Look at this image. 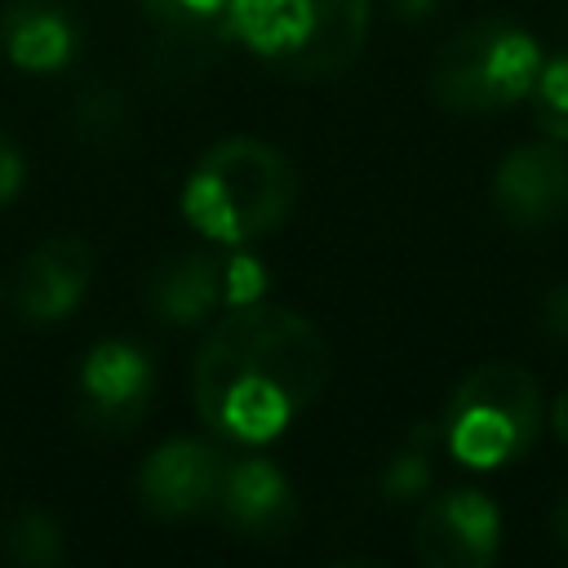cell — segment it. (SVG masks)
Segmentation results:
<instances>
[{"label": "cell", "instance_id": "6da1fadb", "mask_svg": "<svg viewBox=\"0 0 568 568\" xmlns=\"http://www.w3.org/2000/svg\"><path fill=\"white\" fill-rule=\"evenodd\" d=\"M333 373L324 333L288 306H231L195 351L191 399L226 444H266L306 413Z\"/></svg>", "mask_w": 568, "mask_h": 568}, {"label": "cell", "instance_id": "7a4b0ae2", "mask_svg": "<svg viewBox=\"0 0 568 568\" xmlns=\"http://www.w3.org/2000/svg\"><path fill=\"white\" fill-rule=\"evenodd\" d=\"M297 169L257 138H222L182 186V213L209 244H248L288 222Z\"/></svg>", "mask_w": 568, "mask_h": 568}, {"label": "cell", "instance_id": "3957f363", "mask_svg": "<svg viewBox=\"0 0 568 568\" xmlns=\"http://www.w3.org/2000/svg\"><path fill=\"white\" fill-rule=\"evenodd\" d=\"M368 18L373 0H231V36L288 80L346 71L368 40Z\"/></svg>", "mask_w": 568, "mask_h": 568}, {"label": "cell", "instance_id": "277c9868", "mask_svg": "<svg viewBox=\"0 0 568 568\" xmlns=\"http://www.w3.org/2000/svg\"><path fill=\"white\" fill-rule=\"evenodd\" d=\"M546 422V395L524 364L488 359L457 382L444 404L439 439L444 448L475 470H497L524 457Z\"/></svg>", "mask_w": 568, "mask_h": 568}, {"label": "cell", "instance_id": "5b68a950", "mask_svg": "<svg viewBox=\"0 0 568 568\" xmlns=\"http://www.w3.org/2000/svg\"><path fill=\"white\" fill-rule=\"evenodd\" d=\"M541 62L537 40L519 22L479 18L435 49L430 98L457 115H493L532 93Z\"/></svg>", "mask_w": 568, "mask_h": 568}, {"label": "cell", "instance_id": "8992f818", "mask_svg": "<svg viewBox=\"0 0 568 568\" xmlns=\"http://www.w3.org/2000/svg\"><path fill=\"white\" fill-rule=\"evenodd\" d=\"M155 368L133 342H98L75 368V417L98 435H124L151 404Z\"/></svg>", "mask_w": 568, "mask_h": 568}, {"label": "cell", "instance_id": "52a82bcc", "mask_svg": "<svg viewBox=\"0 0 568 568\" xmlns=\"http://www.w3.org/2000/svg\"><path fill=\"white\" fill-rule=\"evenodd\" d=\"M501 546V515L475 488L439 493L413 524V555L426 568H488Z\"/></svg>", "mask_w": 568, "mask_h": 568}, {"label": "cell", "instance_id": "ba28073f", "mask_svg": "<svg viewBox=\"0 0 568 568\" xmlns=\"http://www.w3.org/2000/svg\"><path fill=\"white\" fill-rule=\"evenodd\" d=\"M493 209L515 231H541L568 213V146L555 138L524 142L493 173Z\"/></svg>", "mask_w": 568, "mask_h": 568}, {"label": "cell", "instance_id": "9c48e42d", "mask_svg": "<svg viewBox=\"0 0 568 568\" xmlns=\"http://www.w3.org/2000/svg\"><path fill=\"white\" fill-rule=\"evenodd\" d=\"M213 515L222 528L248 541H288L297 532L302 506L293 497L288 475L275 462L244 457V462H226L213 497Z\"/></svg>", "mask_w": 568, "mask_h": 568}, {"label": "cell", "instance_id": "30bf717a", "mask_svg": "<svg viewBox=\"0 0 568 568\" xmlns=\"http://www.w3.org/2000/svg\"><path fill=\"white\" fill-rule=\"evenodd\" d=\"M226 457L204 439H164L138 470V501L155 519L213 515Z\"/></svg>", "mask_w": 568, "mask_h": 568}, {"label": "cell", "instance_id": "8fae6325", "mask_svg": "<svg viewBox=\"0 0 568 568\" xmlns=\"http://www.w3.org/2000/svg\"><path fill=\"white\" fill-rule=\"evenodd\" d=\"M164 75H200L231 40V0H138Z\"/></svg>", "mask_w": 568, "mask_h": 568}, {"label": "cell", "instance_id": "7c38bea8", "mask_svg": "<svg viewBox=\"0 0 568 568\" xmlns=\"http://www.w3.org/2000/svg\"><path fill=\"white\" fill-rule=\"evenodd\" d=\"M93 280V248L80 235H53L36 244L13 275V311L27 324H58L80 306Z\"/></svg>", "mask_w": 568, "mask_h": 568}, {"label": "cell", "instance_id": "4fadbf2b", "mask_svg": "<svg viewBox=\"0 0 568 568\" xmlns=\"http://www.w3.org/2000/svg\"><path fill=\"white\" fill-rule=\"evenodd\" d=\"M226 248H191L164 257L142 284V306L173 328L204 324L217 306H226Z\"/></svg>", "mask_w": 568, "mask_h": 568}, {"label": "cell", "instance_id": "5bb4252c", "mask_svg": "<svg viewBox=\"0 0 568 568\" xmlns=\"http://www.w3.org/2000/svg\"><path fill=\"white\" fill-rule=\"evenodd\" d=\"M0 49L18 71H62L80 49V27L62 0H4Z\"/></svg>", "mask_w": 568, "mask_h": 568}, {"label": "cell", "instance_id": "9a60e30c", "mask_svg": "<svg viewBox=\"0 0 568 568\" xmlns=\"http://www.w3.org/2000/svg\"><path fill=\"white\" fill-rule=\"evenodd\" d=\"M0 555L22 568H49L62 559V528L53 524V515L27 506L0 528Z\"/></svg>", "mask_w": 568, "mask_h": 568}, {"label": "cell", "instance_id": "2e32d148", "mask_svg": "<svg viewBox=\"0 0 568 568\" xmlns=\"http://www.w3.org/2000/svg\"><path fill=\"white\" fill-rule=\"evenodd\" d=\"M71 124L89 146H115L129 133V106L115 89H89L75 98Z\"/></svg>", "mask_w": 568, "mask_h": 568}, {"label": "cell", "instance_id": "e0dca14e", "mask_svg": "<svg viewBox=\"0 0 568 568\" xmlns=\"http://www.w3.org/2000/svg\"><path fill=\"white\" fill-rule=\"evenodd\" d=\"M528 98H532V115H537L541 133L568 146V58L541 62Z\"/></svg>", "mask_w": 568, "mask_h": 568}, {"label": "cell", "instance_id": "ac0fdd59", "mask_svg": "<svg viewBox=\"0 0 568 568\" xmlns=\"http://www.w3.org/2000/svg\"><path fill=\"white\" fill-rule=\"evenodd\" d=\"M426 479H430V462H426V453H422V448H408V453H399V457L386 466V475H382V493H386L390 501H408V497H417V493L426 488Z\"/></svg>", "mask_w": 568, "mask_h": 568}, {"label": "cell", "instance_id": "d6986e66", "mask_svg": "<svg viewBox=\"0 0 568 568\" xmlns=\"http://www.w3.org/2000/svg\"><path fill=\"white\" fill-rule=\"evenodd\" d=\"M266 288V271L253 253H231L226 248V306H248Z\"/></svg>", "mask_w": 568, "mask_h": 568}, {"label": "cell", "instance_id": "ffe728a7", "mask_svg": "<svg viewBox=\"0 0 568 568\" xmlns=\"http://www.w3.org/2000/svg\"><path fill=\"white\" fill-rule=\"evenodd\" d=\"M537 328H541V337H550V342H568V280H559V284H550V288L541 293Z\"/></svg>", "mask_w": 568, "mask_h": 568}, {"label": "cell", "instance_id": "44dd1931", "mask_svg": "<svg viewBox=\"0 0 568 568\" xmlns=\"http://www.w3.org/2000/svg\"><path fill=\"white\" fill-rule=\"evenodd\" d=\"M22 178H27V160H22L18 142L0 129V209L22 191Z\"/></svg>", "mask_w": 568, "mask_h": 568}, {"label": "cell", "instance_id": "7402d4cb", "mask_svg": "<svg viewBox=\"0 0 568 568\" xmlns=\"http://www.w3.org/2000/svg\"><path fill=\"white\" fill-rule=\"evenodd\" d=\"M550 532H555V541L568 550V484L559 488V497H555V506H550Z\"/></svg>", "mask_w": 568, "mask_h": 568}, {"label": "cell", "instance_id": "603a6c76", "mask_svg": "<svg viewBox=\"0 0 568 568\" xmlns=\"http://www.w3.org/2000/svg\"><path fill=\"white\" fill-rule=\"evenodd\" d=\"M550 426H555V435L568 444V386L555 395V404H550Z\"/></svg>", "mask_w": 568, "mask_h": 568}, {"label": "cell", "instance_id": "cb8c5ba5", "mask_svg": "<svg viewBox=\"0 0 568 568\" xmlns=\"http://www.w3.org/2000/svg\"><path fill=\"white\" fill-rule=\"evenodd\" d=\"M439 0H390V9L399 13V18H408V22H417V18H426L430 9H435Z\"/></svg>", "mask_w": 568, "mask_h": 568}]
</instances>
